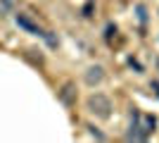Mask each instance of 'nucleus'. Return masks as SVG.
Listing matches in <instances>:
<instances>
[{"label": "nucleus", "instance_id": "1", "mask_svg": "<svg viewBox=\"0 0 159 143\" xmlns=\"http://www.w3.org/2000/svg\"><path fill=\"white\" fill-rule=\"evenodd\" d=\"M88 110H90V115L100 117V119H107L112 115V100L102 93H93L88 98Z\"/></svg>", "mask_w": 159, "mask_h": 143}, {"label": "nucleus", "instance_id": "5", "mask_svg": "<svg viewBox=\"0 0 159 143\" xmlns=\"http://www.w3.org/2000/svg\"><path fill=\"white\" fill-rule=\"evenodd\" d=\"M17 21H19L21 26H26V29H31V31H36V26H33V24L26 19V17H24V14H19V17H17Z\"/></svg>", "mask_w": 159, "mask_h": 143}, {"label": "nucleus", "instance_id": "4", "mask_svg": "<svg viewBox=\"0 0 159 143\" xmlns=\"http://www.w3.org/2000/svg\"><path fill=\"white\" fill-rule=\"evenodd\" d=\"M62 100L66 102V105H71L74 100H76V91H74V83H64V88H62Z\"/></svg>", "mask_w": 159, "mask_h": 143}, {"label": "nucleus", "instance_id": "3", "mask_svg": "<svg viewBox=\"0 0 159 143\" xmlns=\"http://www.w3.org/2000/svg\"><path fill=\"white\" fill-rule=\"evenodd\" d=\"M135 129H140V138H145L150 131L154 129V119L152 117H138V126Z\"/></svg>", "mask_w": 159, "mask_h": 143}, {"label": "nucleus", "instance_id": "2", "mask_svg": "<svg viewBox=\"0 0 159 143\" xmlns=\"http://www.w3.org/2000/svg\"><path fill=\"white\" fill-rule=\"evenodd\" d=\"M83 79H86L88 86H98V83L105 81V69L100 67V64H90V67L83 72Z\"/></svg>", "mask_w": 159, "mask_h": 143}]
</instances>
